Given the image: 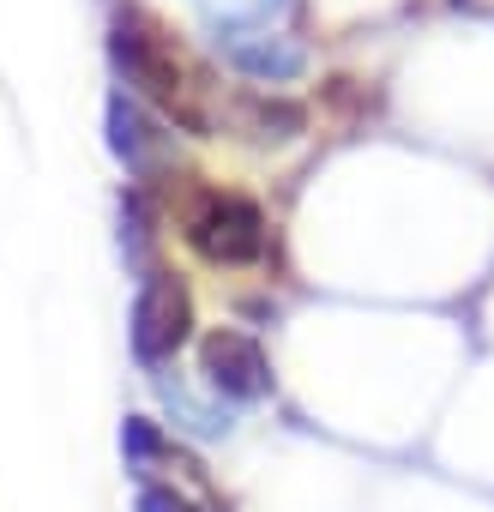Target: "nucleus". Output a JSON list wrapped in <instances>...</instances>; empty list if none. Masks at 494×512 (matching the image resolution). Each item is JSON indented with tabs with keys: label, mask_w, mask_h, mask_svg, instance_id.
<instances>
[{
	"label": "nucleus",
	"mask_w": 494,
	"mask_h": 512,
	"mask_svg": "<svg viewBox=\"0 0 494 512\" xmlns=\"http://www.w3.org/2000/svg\"><path fill=\"white\" fill-rule=\"evenodd\" d=\"M121 452H127L133 470H151L169 446H163V434L151 428V416H127V428H121Z\"/></svg>",
	"instance_id": "0eeeda50"
},
{
	"label": "nucleus",
	"mask_w": 494,
	"mask_h": 512,
	"mask_svg": "<svg viewBox=\"0 0 494 512\" xmlns=\"http://www.w3.org/2000/svg\"><path fill=\"white\" fill-rule=\"evenodd\" d=\"M199 374H205V386H211L217 398H235V404H260V398L272 392V362H266V350L247 338V332H235V326L205 332V344H199Z\"/></svg>",
	"instance_id": "20e7f679"
},
{
	"label": "nucleus",
	"mask_w": 494,
	"mask_h": 512,
	"mask_svg": "<svg viewBox=\"0 0 494 512\" xmlns=\"http://www.w3.org/2000/svg\"><path fill=\"white\" fill-rule=\"evenodd\" d=\"M139 512H199V506L175 488H139Z\"/></svg>",
	"instance_id": "6e6552de"
},
{
	"label": "nucleus",
	"mask_w": 494,
	"mask_h": 512,
	"mask_svg": "<svg viewBox=\"0 0 494 512\" xmlns=\"http://www.w3.org/2000/svg\"><path fill=\"white\" fill-rule=\"evenodd\" d=\"M217 49H223V61H235L241 73L272 79V85L302 79V67H308V55H302L290 37H272V31H254V25H217Z\"/></svg>",
	"instance_id": "39448f33"
},
{
	"label": "nucleus",
	"mask_w": 494,
	"mask_h": 512,
	"mask_svg": "<svg viewBox=\"0 0 494 512\" xmlns=\"http://www.w3.org/2000/svg\"><path fill=\"white\" fill-rule=\"evenodd\" d=\"M109 145H115V157H121L133 175H145V181L169 163V139L139 115L133 97H109Z\"/></svg>",
	"instance_id": "423d86ee"
},
{
	"label": "nucleus",
	"mask_w": 494,
	"mask_h": 512,
	"mask_svg": "<svg viewBox=\"0 0 494 512\" xmlns=\"http://www.w3.org/2000/svg\"><path fill=\"white\" fill-rule=\"evenodd\" d=\"M109 55H115L121 79H127L145 103H157V109H163L169 121H181L187 133H205V109H199V97H193V79H187V67H181L169 31H163L151 13L121 7V13H115V31H109Z\"/></svg>",
	"instance_id": "f257e3e1"
},
{
	"label": "nucleus",
	"mask_w": 494,
	"mask_h": 512,
	"mask_svg": "<svg viewBox=\"0 0 494 512\" xmlns=\"http://www.w3.org/2000/svg\"><path fill=\"white\" fill-rule=\"evenodd\" d=\"M181 235L205 266H254V260H266V211L247 193H223V187L199 193L181 211Z\"/></svg>",
	"instance_id": "f03ea898"
},
{
	"label": "nucleus",
	"mask_w": 494,
	"mask_h": 512,
	"mask_svg": "<svg viewBox=\"0 0 494 512\" xmlns=\"http://www.w3.org/2000/svg\"><path fill=\"white\" fill-rule=\"evenodd\" d=\"M193 332V296L175 272H145L139 278V296H133V356L139 362H169Z\"/></svg>",
	"instance_id": "7ed1b4c3"
}]
</instances>
